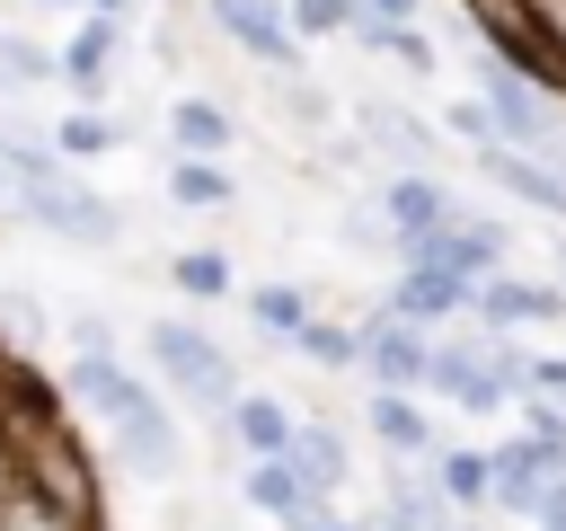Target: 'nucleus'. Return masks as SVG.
Masks as SVG:
<instances>
[{
	"label": "nucleus",
	"instance_id": "obj_2",
	"mask_svg": "<svg viewBox=\"0 0 566 531\" xmlns=\"http://www.w3.org/2000/svg\"><path fill=\"white\" fill-rule=\"evenodd\" d=\"M142 345H150V372H159V381H168L186 407L230 416V398H239V363H230V354H221V345H212L195 319H159Z\"/></svg>",
	"mask_w": 566,
	"mask_h": 531
},
{
	"label": "nucleus",
	"instance_id": "obj_9",
	"mask_svg": "<svg viewBox=\"0 0 566 531\" xmlns=\"http://www.w3.org/2000/svg\"><path fill=\"white\" fill-rule=\"evenodd\" d=\"M486 327H522V319H566V292L557 283H522V274H478V301H469Z\"/></svg>",
	"mask_w": 566,
	"mask_h": 531
},
{
	"label": "nucleus",
	"instance_id": "obj_31",
	"mask_svg": "<svg viewBox=\"0 0 566 531\" xmlns=\"http://www.w3.org/2000/svg\"><path fill=\"white\" fill-rule=\"evenodd\" d=\"M363 9H371V18H389V27H407V18L424 9V0H363Z\"/></svg>",
	"mask_w": 566,
	"mask_h": 531
},
{
	"label": "nucleus",
	"instance_id": "obj_14",
	"mask_svg": "<svg viewBox=\"0 0 566 531\" xmlns=\"http://www.w3.org/2000/svg\"><path fill=\"white\" fill-rule=\"evenodd\" d=\"M106 62H115V18L97 9V18H88V27H80L62 53H53V71H62L80 97H97V88H106Z\"/></svg>",
	"mask_w": 566,
	"mask_h": 531
},
{
	"label": "nucleus",
	"instance_id": "obj_30",
	"mask_svg": "<svg viewBox=\"0 0 566 531\" xmlns=\"http://www.w3.org/2000/svg\"><path fill=\"white\" fill-rule=\"evenodd\" d=\"M451 133H478V142H495V115H486V106H451Z\"/></svg>",
	"mask_w": 566,
	"mask_h": 531
},
{
	"label": "nucleus",
	"instance_id": "obj_24",
	"mask_svg": "<svg viewBox=\"0 0 566 531\" xmlns=\"http://www.w3.org/2000/svg\"><path fill=\"white\" fill-rule=\"evenodd\" d=\"M53 150L62 159H97V150H115V124L106 115H62L53 124Z\"/></svg>",
	"mask_w": 566,
	"mask_h": 531
},
{
	"label": "nucleus",
	"instance_id": "obj_29",
	"mask_svg": "<svg viewBox=\"0 0 566 531\" xmlns=\"http://www.w3.org/2000/svg\"><path fill=\"white\" fill-rule=\"evenodd\" d=\"M522 9H531V18H539V35L566 53V0H522Z\"/></svg>",
	"mask_w": 566,
	"mask_h": 531
},
{
	"label": "nucleus",
	"instance_id": "obj_13",
	"mask_svg": "<svg viewBox=\"0 0 566 531\" xmlns=\"http://www.w3.org/2000/svg\"><path fill=\"white\" fill-rule=\"evenodd\" d=\"M301 478H310V496H336L345 487V469H354V451H345V434L336 425H292V451H283Z\"/></svg>",
	"mask_w": 566,
	"mask_h": 531
},
{
	"label": "nucleus",
	"instance_id": "obj_6",
	"mask_svg": "<svg viewBox=\"0 0 566 531\" xmlns=\"http://www.w3.org/2000/svg\"><path fill=\"white\" fill-rule=\"evenodd\" d=\"M380 212H389V239H398V257H407V248H416V239H433V230H442V221H451L460 204H451V195H442V186H433L424 168H407V177H389Z\"/></svg>",
	"mask_w": 566,
	"mask_h": 531
},
{
	"label": "nucleus",
	"instance_id": "obj_11",
	"mask_svg": "<svg viewBox=\"0 0 566 531\" xmlns=\"http://www.w3.org/2000/svg\"><path fill=\"white\" fill-rule=\"evenodd\" d=\"M292 425H301V416H292L283 398H265V389H239V398H230V442H239L248 460L292 451Z\"/></svg>",
	"mask_w": 566,
	"mask_h": 531
},
{
	"label": "nucleus",
	"instance_id": "obj_3",
	"mask_svg": "<svg viewBox=\"0 0 566 531\" xmlns=\"http://www.w3.org/2000/svg\"><path fill=\"white\" fill-rule=\"evenodd\" d=\"M18 212H27L35 230L71 239V248H115V239H124V212H115L106 195H88V186H80L71 168H53V177L18 186Z\"/></svg>",
	"mask_w": 566,
	"mask_h": 531
},
{
	"label": "nucleus",
	"instance_id": "obj_4",
	"mask_svg": "<svg viewBox=\"0 0 566 531\" xmlns=\"http://www.w3.org/2000/svg\"><path fill=\"white\" fill-rule=\"evenodd\" d=\"M424 327L416 319H398V310H380V319H363L354 327V372H371V389H424Z\"/></svg>",
	"mask_w": 566,
	"mask_h": 531
},
{
	"label": "nucleus",
	"instance_id": "obj_10",
	"mask_svg": "<svg viewBox=\"0 0 566 531\" xmlns=\"http://www.w3.org/2000/svg\"><path fill=\"white\" fill-rule=\"evenodd\" d=\"M478 168H486V177H495L504 195H522V204H539V212H566V177H557L548 159H531V150H513L504 133L486 142V159H478Z\"/></svg>",
	"mask_w": 566,
	"mask_h": 531
},
{
	"label": "nucleus",
	"instance_id": "obj_19",
	"mask_svg": "<svg viewBox=\"0 0 566 531\" xmlns=\"http://www.w3.org/2000/svg\"><path fill=\"white\" fill-rule=\"evenodd\" d=\"M248 319H256L265 336H301V327H310V292H301V283H256V292H248Z\"/></svg>",
	"mask_w": 566,
	"mask_h": 531
},
{
	"label": "nucleus",
	"instance_id": "obj_20",
	"mask_svg": "<svg viewBox=\"0 0 566 531\" xmlns=\"http://www.w3.org/2000/svg\"><path fill=\"white\" fill-rule=\"evenodd\" d=\"M168 195H177V204H195V212H221V204H230V177H221L212 159L177 150V168H168Z\"/></svg>",
	"mask_w": 566,
	"mask_h": 531
},
{
	"label": "nucleus",
	"instance_id": "obj_21",
	"mask_svg": "<svg viewBox=\"0 0 566 531\" xmlns=\"http://www.w3.org/2000/svg\"><path fill=\"white\" fill-rule=\"evenodd\" d=\"M177 292H186V301H221V292H230V257H221V248H186V257H177Z\"/></svg>",
	"mask_w": 566,
	"mask_h": 531
},
{
	"label": "nucleus",
	"instance_id": "obj_23",
	"mask_svg": "<svg viewBox=\"0 0 566 531\" xmlns=\"http://www.w3.org/2000/svg\"><path fill=\"white\" fill-rule=\"evenodd\" d=\"M35 80H53V53L35 35H0V88H35Z\"/></svg>",
	"mask_w": 566,
	"mask_h": 531
},
{
	"label": "nucleus",
	"instance_id": "obj_5",
	"mask_svg": "<svg viewBox=\"0 0 566 531\" xmlns=\"http://www.w3.org/2000/svg\"><path fill=\"white\" fill-rule=\"evenodd\" d=\"M106 434H115V460H124L133 478H177V460H186V442H177V425H168L159 398H142V407L115 416Z\"/></svg>",
	"mask_w": 566,
	"mask_h": 531
},
{
	"label": "nucleus",
	"instance_id": "obj_25",
	"mask_svg": "<svg viewBox=\"0 0 566 531\" xmlns=\"http://www.w3.org/2000/svg\"><path fill=\"white\" fill-rule=\"evenodd\" d=\"M283 18H292V35H345L363 18V0H292Z\"/></svg>",
	"mask_w": 566,
	"mask_h": 531
},
{
	"label": "nucleus",
	"instance_id": "obj_32",
	"mask_svg": "<svg viewBox=\"0 0 566 531\" xmlns=\"http://www.w3.org/2000/svg\"><path fill=\"white\" fill-rule=\"evenodd\" d=\"M9 204H18V186H9V177H0V212H9Z\"/></svg>",
	"mask_w": 566,
	"mask_h": 531
},
{
	"label": "nucleus",
	"instance_id": "obj_1",
	"mask_svg": "<svg viewBox=\"0 0 566 531\" xmlns=\"http://www.w3.org/2000/svg\"><path fill=\"white\" fill-rule=\"evenodd\" d=\"M9 425V451H18V487H35V496H53L62 513H88L97 522V469H88V451L62 434V416L44 407V416H0Z\"/></svg>",
	"mask_w": 566,
	"mask_h": 531
},
{
	"label": "nucleus",
	"instance_id": "obj_15",
	"mask_svg": "<svg viewBox=\"0 0 566 531\" xmlns=\"http://www.w3.org/2000/svg\"><path fill=\"white\" fill-rule=\"evenodd\" d=\"M371 434L389 442V460H424L433 451V425H424V407L407 389H371Z\"/></svg>",
	"mask_w": 566,
	"mask_h": 531
},
{
	"label": "nucleus",
	"instance_id": "obj_12",
	"mask_svg": "<svg viewBox=\"0 0 566 531\" xmlns=\"http://www.w3.org/2000/svg\"><path fill=\"white\" fill-rule=\"evenodd\" d=\"M539 478H548V460H539V442L522 434V442H504V451L486 460V504H495V513H531Z\"/></svg>",
	"mask_w": 566,
	"mask_h": 531
},
{
	"label": "nucleus",
	"instance_id": "obj_8",
	"mask_svg": "<svg viewBox=\"0 0 566 531\" xmlns=\"http://www.w3.org/2000/svg\"><path fill=\"white\" fill-rule=\"evenodd\" d=\"M469 301H478V283H469V274H451V266H433V257H424V266H407V274H398V292H389V310H398V319H416V327H433V319H451V310H469Z\"/></svg>",
	"mask_w": 566,
	"mask_h": 531
},
{
	"label": "nucleus",
	"instance_id": "obj_28",
	"mask_svg": "<svg viewBox=\"0 0 566 531\" xmlns=\"http://www.w3.org/2000/svg\"><path fill=\"white\" fill-rule=\"evenodd\" d=\"M274 106H292L301 124H318V115H327V97H318L310 80H283V88H274Z\"/></svg>",
	"mask_w": 566,
	"mask_h": 531
},
{
	"label": "nucleus",
	"instance_id": "obj_7",
	"mask_svg": "<svg viewBox=\"0 0 566 531\" xmlns=\"http://www.w3.org/2000/svg\"><path fill=\"white\" fill-rule=\"evenodd\" d=\"M212 27H221L239 53H256V62L292 71V18H283L274 0H212Z\"/></svg>",
	"mask_w": 566,
	"mask_h": 531
},
{
	"label": "nucleus",
	"instance_id": "obj_18",
	"mask_svg": "<svg viewBox=\"0 0 566 531\" xmlns=\"http://www.w3.org/2000/svg\"><path fill=\"white\" fill-rule=\"evenodd\" d=\"M0 531H97L88 513H62L53 496H35V487H9L0 496Z\"/></svg>",
	"mask_w": 566,
	"mask_h": 531
},
{
	"label": "nucleus",
	"instance_id": "obj_16",
	"mask_svg": "<svg viewBox=\"0 0 566 531\" xmlns=\"http://www.w3.org/2000/svg\"><path fill=\"white\" fill-rule=\"evenodd\" d=\"M168 142L195 150V159H221V150H230V115H221L212 97H177V106H168Z\"/></svg>",
	"mask_w": 566,
	"mask_h": 531
},
{
	"label": "nucleus",
	"instance_id": "obj_33",
	"mask_svg": "<svg viewBox=\"0 0 566 531\" xmlns=\"http://www.w3.org/2000/svg\"><path fill=\"white\" fill-rule=\"evenodd\" d=\"M44 9H88V0H44Z\"/></svg>",
	"mask_w": 566,
	"mask_h": 531
},
{
	"label": "nucleus",
	"instance_id": "obj_27",
	"mask_svg": "<svg viewBox=\"0 0 566 531\" xmlns=\"http://www.w3.org/2000/svg\"><path fill=\"white\" fill-rule=\"evenodd\" d=\"M531 522H539V531H566V469H548V478H539V496H531Z\"/></svg>",
	"mask_w": 566,
	"mask_h": 531
},
{
	"label": "nucleus",
	"instance_id": "obj_17",
	"mask_svg": "<svg viewBox=\"0 0 566 531\" xmlns=\"http://www.w3.org/2000/svg\"><path fill=\"white\" fill-rule=\"evenodd\" d=\"M363 133H371L389 159H407V168H424V159H433V133H424L407 106H363Z\"/></svg>",
	"mask_w": 566,
	"mask_h": 531
},
{
	"label": "nucleus",
	"instance_id": "obj_22",
	"mask_svg": "<svg viewBox=\"0 0 566 531\" xmlns=\"http://www.w3.org/2000/svg\"><path fill=\"white\" fill-rule=\"evenodd\" d=\"M433 487L469 513V504H486V460H478V451H442V460H433Z\"/></svg>",
	"mask_w": 566,
	"mask_h": 531
},
{
	"label": "nucleus",
	"instance_id": "obj_26",
	"mask_svg": "<svg viewBox=\"0 0 566 531\" xmlns=\"http://www.w3.org/2000/svg\"><path fill=\"white\" fill-rule=\"evenodd\" d=\"M292 345H301L310 363H327V372H354V327H327V319H310Z\"/></svg>",
	"mask_w": 566,
	"mask_h": 531
}]
</instances>
